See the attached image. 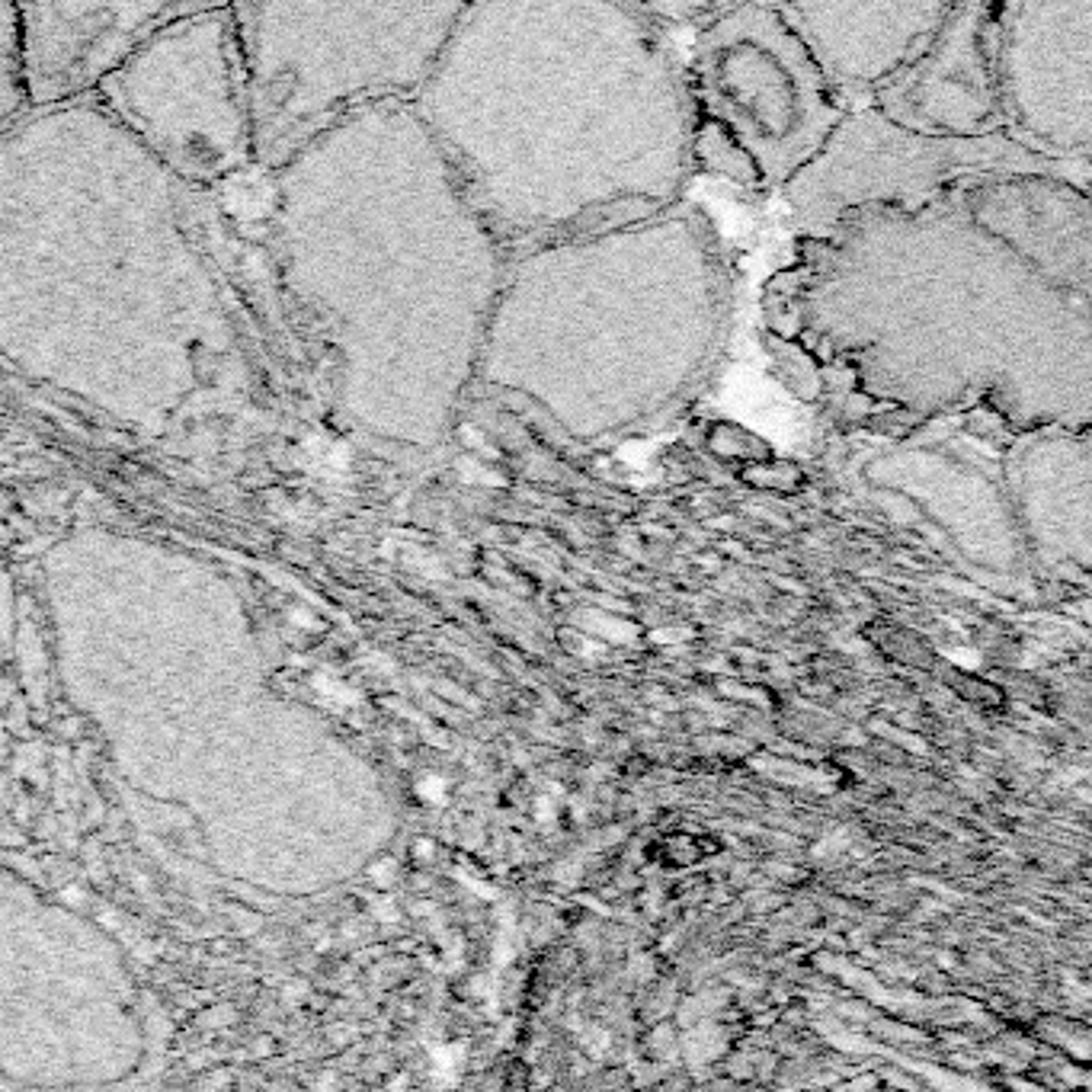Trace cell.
<instances>
[{
    "label": "cell",
    "instance_id": "1",
    "mask_svg": "<svg viewBox=\"0 0 1092 1092\" xmlns=\"http://www.w3.org/2000/svg\"><path fill=\"white\" fill-rule=\"evenodd\" d=\"M782 385L843 430L1092 423V183L987 173L794 234L759 295Z\"/></svg>",
    "mask_w": 1092,
    "mask_h": 1092
},
{
    "label": "cell",
    "instance_id": "2",
    "mask_svg": "<svg viewBox=\"0 0 1092 1092\" xmlns=\"http://www.w3.org/2000/svg\"><path fill=\"white\" fill-rule=\"evenodd\" d=\"M689 97L695 167L756 193H785L852 112L782 4H730L705 26Z\"/></svg>",
    "mask_w": 1092,
    "mask_h": 1092
},
{
    "label": "cell",
    "instance_id": "3",
    "mask_svg": "<svg viewBox=\"0 0 1092 1092\" xmlns=\"http://www.w3.org/2000/svg\"><path fill=\"white\" fill-rule=\"evenodd\" d=\"M987 173H1064L1086 180L1025 151L1010 135L929 138L865 106L849 112L820 158L788 183L782 202L794 234H817L846 212L917 205Z\"/></svg>",
    "mask_w": 1092,
    "mask_h": 1092
},
{
    "label": "cell",
    "instance_id": "4",
    "mask_svg": "<svg viewBox=\"0 0 1092 1092\" xmlns=\"http://www.w3.org/2000/svg\"><path fill=\"white\" fill-rule=\"evenodd\" d=\"M1002 132L1092 180V0L996 4Z\"/></svg>",
    "mask_w": 1092,
    "mask_h": 1092
},
{
    "label": "cell",
    "instance_id": "5",
    "mask_svg": "<svg viewBox=\"0 0 1092 1092\" xmlns=\"http://www.w3.org/2000/svg\"><path fill=\"white\" fill-rule=\"evenodd\" d=\"M1013 533L1048 583L1092 596V423L993 442Z\"/></svg>",
    "mask_w": 1092,
    "mask_h": 1092
},
{
    "label": "cell",
    "instance_id": "6",
    "mask_svg": "<svg viewBox=\"0 0 1092 1092\" xmlns=\"http://www.w3.org/2000/svg\"><path fill=\"white\" fill-rule=\"evenodd\" d=\"M872 109L929 138H993L1002 132L996 80V4H952L946 26Z\"/></svg>",
    "mask_w": 1092,
    "mask_h": 1092
},
{
    "label": "cell",
    "instance_id": "7",
    "mask_svg": "<svg viewBox=\"0 0 1092 1092\" xmlns=\"http://www.w3.org/2000/svg\"><path fill=\"white\" fill-rule=\"evenodd\" d=\"M823 77L849 109L872 106L932 45L946 26V0L903 4H782Z\"/></svg>",
    "mask_w": 1092,
    "mask_h": 1092
},
{
    "label": "cell",
    "instance_id": "8",
    "mask_svg": "<svg viewBox=\"0 0 1092 1092\" xmlns=\"http://www.w3.org/2000/svg\"><path fill=\"white\" fill-rule=\"evenodd\" d=\"M465 1067V1045H439L433 1051V1073L439 1086H452Z\"/></svg>",
    "mask_w": 1092,
    "mask_h": 1092
},
{
    "label": "cell",
    "instance_id": "9",
    "mask_svg": "<svg viewBox=\"0 0 1092 1092\" xmlns=\"http://www.w3.org/2000/svg\"><path fill=\"white\" fill-rule=\"evenodd\" d=\"M413 791H417V798H420L423 805L439 808V805H446V791H449V785H446V779H439V776H423Z\"/></svg>",
    "mask_w": 1092,
    "mask_h": 1092
},
{
    "label": "cell",
    "instance_id": "10",
    "mask_svg": "<svg viewBox=\"0 0 1092 1092\" xmlns=\"http://www.w3.org/2000/svg\"><path fill=\"white\" fill-rule=\"evenodd\" d=\"M398 875H401V865H398V859H378L372 868H369V881L375 884V888H381V891H388V888H395V881H398Z\"/></svg>",
    "mask_w": 1092,
    "mask_h": 1092
},
{
    "label": "cell",
    "instance_id": "11",
    "mask_svg": "<svg viewBox=\"0 0 1092 1092\" xmlns=\"http://www.w3.org/2000/svg\"><path fill=\"white\" fill-rule=\"evenodd\" d=\"M372 913L381 920V923H401V910L391 897H378L372 900Z\"/></svg>",
    "mask_w": 1092,
    "mask_h": 1092
},
{
    "label": "cell",
    "instance_id": "12",
    "mask_svg": "<svg viewBox=\"0 0 1092 1092\" xmlns=\"http://www.w3.org/2000/svg\"><path fill=\"white\" fill-rule=\"evenodd\" d=\"M554 817H557V805L548 798V794H542V798L536 801V820L539 823H554Z\"/></svg>",
    "mask_w": 1092,
    "mask_h": 1092
},
{
    "label": "cell",
    "instance_id": "13",
    "mask_svg": "<svg viewBox=\"0 0 1092 1092\" xmlns=\"http://www.w3.org/2000/svg\"><path fill=\"white\" fill-rule=\"evenodd\" d=\"M465 884H468V888L471 891H475V894H481V897H497V891L493 888H484V881H478V878H468V875H458Z\"/></svg>",
    "mask_w": 1092,
    "mask_h": 1092
},
{
    "label": "cell",
    "instance_id": "14",
    "mask_svg": "<svg viewBox=\"0 0 1092 1092\" xmlns=\"http://www.w3.org/2000/svg\"><path fill=\"white\" fill-rule=\"evenodd\" d=\"M433 852H436V846H433V843H426V840H417V843H413V855H417L420 862H430V859H433Z\"/></svg>",
    "mask_w": 1092,
    "mask_h": 1092
},
{
    "label": "cell",
    "instance_id": "15",
    "mask_svg": "<svg viewBox=\"0 0 1092 1092\" xmlns=\"http://www.w3.org/2000/svg\"><path fill=\"white\" fill-rule=\"evenodd\" d=\"M305 993H308V990H305V984H288V990H285V996H288L292 1002H295V999H302Z\"/></svg>",
    "mask_w": 1092,
    "mask_h": 1092
},
{
    "label": "cell",
    "instance_id": "16",
    "mask_svg": "<svg viewBox=\"0 0 1092 1092\" xmlns=\"http://www.w3.org/2000/svg\"><path fill=\"white\" fill-rule=\"evenodd\" d=\"M334 1086V1073H323L320 1080H317V1092H328Z\"/></svg>",
    "mask_w": 1092,
    "mask_h": 1092
}]
</instances>
